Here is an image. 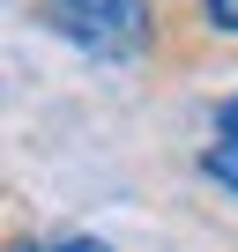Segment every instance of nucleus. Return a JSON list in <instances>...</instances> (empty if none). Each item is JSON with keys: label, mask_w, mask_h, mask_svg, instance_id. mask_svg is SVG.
Masks as SVG:
<instances>
[{"label": "nucleus", "mask_w": 238, "mask_h": 252, "mask_svg": "<svg viewBox=\"0 0 238 252\" xmlns=\"http://www.w3.org/2000/svg\"><path fill=\"white\" fill-rule=\"evenodd\" d=\"M23 252H112L104 237H52V245H23Z\"/></svg>", "instance_id": "obj_3"}, {"label": "nucleus", "mask_w": 238, "mask_h": 252, "mask_svg": "<svg viewBox=\"0 0 238 252\" xmlns=\"http://www.w3.org/2000/svg\"><path fill=\"white\" fill-rule=\"evenodd\" d=\"M201 171H208L223 193H238V89L216 104V134H208V149H201Z\"/></svg>", "instance_id": "obj_2"}, {"label": "nucleus", "mask_w": 238, "mask_h": 252, "mask_svg": "<svg viewBox=\"0 0 238 252\" xmlns=\"http://www.w3.org/2000/svg\"><path fill=\"white\" fill-rule=\"evenodd\" d=\"M201 15H208L216 30H231V37H238V0H201Z\"/></svg>", "instance_id": "obj_4"}, {"label": "nucleus", "mask_w": 238, "mask_h": 252, "mask_svg": "<svg viewBox=\"0 0 238 252\" xmlns=\"http://www.w3.org/2000/svg\"><path fill=\"white\" fill-rule=\"evenodd\" d=\"M45 23H52L75 52L112 60V67L142 60V45H149V8H142V0H52Z\"/></svg>", "instance_id": "obj_1"}]
</instances>
